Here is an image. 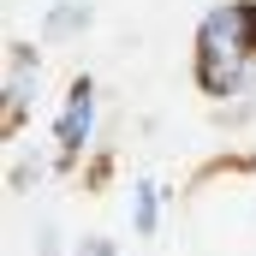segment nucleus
Returning <instances> with one entry per match:
<instances>
[{
  "mask_svg": "<svg viewBox=\"0 0 256 256\" xmlns=\"http://www.w3.org/2000/svg\"><path fill=\"white\" fill-rule=\"evenodd\" d=\"M191 72L208 102H244L256 90V0H214L196 18Z\"/></svg>",
  "mask_w": 256,
  "mask_h": 256,
  "instance_id": "f257e3e1",
  "label": "nucleus"
},
{
  "mask_svg": "<svg viewBox=\"0 0 256 256\" xmlns=\"http://www.w3.org/2000/svg\"><path fill=\"white\" fill-rule=\"evenodd\" d=\"M42 90V48L36 42H6V78H0V131L6 143H18V131L36 108Z\"/></svg>",
  "mask_w": 256,
  "mask_h": 256,
  "instance_id": "f03ea898",
  "label": "nucleus"
},
{
  "mask_svg": "<svg viewBox=\"0 0 256 256\" xmlns=\"http://www.w3.org/2000/svg\"><path fill=\"white\" fill-rule=\"evenodd\" d=\"M96 114H102L96 78H72L60 96V114H54V161L60 167H78L84 149L96 143Z\"/></svg>",
  "mask_w": 256,
  "mask_h": 256,
  "instance_id": "7ed1b4c3",
  "label": "nucleus"
},
{
  "mask_svg": "<svg viewBox=\"0 0 256 256\" xmlns=\"http://www.w3.org/2000/svg\"><path fill=\"white\" fill-rule=\"evenodd\" d=\"M161 208H167L161 179H131L126 214H131V232H137V238H155V232H161Z\"/></svg>",
  "mask_w": 256,
  "mask_h": 256,
  "instance_id": "20e7f679",
  "label": "nucleus"
},
{
  "mask_svg": "<svg viewBox=\"0 0 256 256\" xmlns=\"http://www.w3.org/2000/svg\"><path fill=\"white\" fill-rule=\"evenodd\" d=\"M90 24H96V6H90V0H54L36 30H42V42H72V36H84Z\"/></svg>",
  "mask_w": 256,
  "mask_h": 256,
  "instance_id": "39448f33",
  "label": "nucleus"
},
{
  "mask_svg": "<svg viewBox=\"0 0 256 256\" xmlns=\"http://www.w3.org/2000/svg\"><path fill=\"white\" fill-rule=\"evenodd\" d=\"M42 173H48V161H42V155H36V161H30V155H18V161H12V191H30Z\"/></svg>",
  "mask_w": 256,
  "mask_h": 256,
  "instance_id": "423d86ee",
  "label": "nucleus"
},
{
  "mask_svg": "<svg viewBox=\"0 0 256 256\" xmlns=\"http://www.w3.org/2000/svg\"><path fill=\"white\" fill-rule=\"evenodd\" d=\"M72 256H120V244L108 232H84V238H72Z\"/></svg>",
  "mask_w": 256,
  "mask_h": 256,
  "instance_id": "0eeeda50",
  "label": "nucleus"
},
{
  "mask_svg": "<svg viewBox=\"0 0 256 256\" xmlns=\"http://www.w3.org/2000/svg\"><path fill=\"white\" fill-rule=\"evenodd\" d=\"M36 256H72V250H66V238H60V226H54V220H42V226H36Z\"/></svg>",
  "mask_w": 256,
  "mask_h": 256,
  "instance_id": "6e6552de",
  "label": "nucleus"
}]
</instances>
